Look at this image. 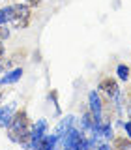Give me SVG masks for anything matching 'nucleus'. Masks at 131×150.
I'll return each instance as SVG.
<instances>
[{
	"mask_svg": "<svg viewBox=\"0 0 131 150\" xmlns=\"http://www.w3.org/2000/svg\"><path fill=\"white\" fill-rule=\"evenodd\" d=\"M21 77H23V69L15 68V69H11V71H6L2 77H0V84H13V83H17Z\"/></svg>",
	"mask_w": 131,
	"mask_h": 150,
	"instance_id": "obj_8",
	"label": "nucleus"
},
{
	"mask_svg": "<svg viewBox=\"0 0 131 150\" xmlns=\"http://www.w3.org/2000/svg\"><path fill=\"white\" fill-rule=\"evenodd\" d=\"M88 103H90V112L94 116V122H101L103 120V103L96 90H92L88 94Z\"/></svg>",
	"mask_w": 131,
	"mask_h": 150,
	"instance_id": "obj_4",
	"label": "nucleus"
},
{
	"mask_svg": "<svg viewBox=\"0 0 131 150\" xmlns=\"http://www.w3.org/2000/svg\"><path fill=\"white\" fill-rule=\"evenodd\" d=\"M99 90L105 94L111 101H114V105H120V88H118V84H116L114 79H111V77L101 79Z\"/></svg>",
	"mask_w": 131,
	"mask_h": 150,
	"instance_id": "obj_2",
	"label": "nucleus"
},
{
	"mask_svg": "<svg viewBox=\"0 0 131 150\" xmlns=\"http://www.w3.org/2000/svg\"><path fill=\"white\" fill-rule=\"evenodd\" d=\"M2 54H4V47H2V43H0V60H2Z\"/></svg>",
	"mask_w": 131,
	"mask_h": 150,
	"instance_id": "obj_13",
	"label": "nucleus"
},
{
	"mask_svg": "<svg viewBox=\"0 0 131 150\" xmlns=\"http://www.w3.org/2000/svg\"><path fill=\"white\" fill-rule=\"evenodd\" d=\"M47 133V120L45 118H41V120H37L34 126H32V131H30V141H28V146L30 148H34V144L39 141L43 135Z\"/></svg>",
	"mask_w": 131,
	"mask_h": 150,
	"instance_id": "obj_5",
	"label": "nucleus"
},
{
	"mask_svg": "<svg viewBox=\"0 0 131 150\" xmlns=\"http://www.w3.org/2000/svg\"><path fill=\"white\" fill-rule=\"evenodd\" d=\"M6 25H0V41H4V40H8L9 38V30L8 28H4Z\"/></svg>",
	"mask_w": 131,
	"mask_h": 150,
	"instance_id": "obj_11",
	"label": "nucleus"
},
{
	"mask_svg": "<svg viewBox=\"0 0 131 150\" xmlns=\"http://www.w3.org/2000/svg\"><path fill=\"white\" fill-rule=\"evenodd\" d=\"M13 15H15V6H4L2 9H0V25L11 23Z\"/></svg>",
	"mask_w": 131,
	"mask_h": 150,
	"instance_id": "obj_9",
	"label": "nucleus"
},
{
	"mask_svg": "<svg viewBox=\"0 0 131 150\" xmlns=\"http://www.w3.org/2000/svg\"><path fill=\"white\" fill-rule=\"evenodd\" d=\"M28 4H37V0H26Z\"/></svg>",
	"mask_w": 131,
	"mask_h": 150,
	"instance_id": "obj_14",
	"label": "nucleus"
},
{
	"mask_svg": "<svg viewBox=\"0 0 131 150\" xmlns=\"http://www.w3.org/2000/svg\"><path fill=\"white\" fill-rule=\"evenodd\" d=\"M30 131H32V124H30V118H28L26 111L21 109L13 115V120L11 124L8 126V135L13 143H19V144H26L30 141Z\"/></svg>",
	"mask_w": 131,
	"mask_h": 150,
	"instance_id": "obj_1",
	"label": "nucleus"
},
{
	"mask_svg": "<svg viewBox=\"0 0 131 150\" xmlns=\"http://www.w3.org/2000/svg\"><path fill=\"white\" fill-rule=\"evenodd\" d=\"M0 86H2V84H0ZM0 98H2V88H0Z\"/></svg>",
	"mask_w": 131,
	"mask_h": 150,
	"instance_id": "obj_15",
	"label": "nucleus"
},
{
	"mask_svg": "<svg viewBox=\"0 0 131 150\" xmlns=\"http://www.w3.org/2000/svg\"><path fill=\"white\" fill-rule=\"evenodd\" d=\"M124 131H125V133H127V137L131 139V120H127V122H125V124H124Z\"/></svg>",
	"mask_w": 131,
	"mask_h": 150,
	"instance_id": "obj_12",
	"label": "nucleus"
},
{
	"mask_svg": "<svg viewBox=\"0 0 131 150\" xmlns=\"http://www.w3.org/2000/svg\"><path fill=\"white\" fill-rule=\"evenodd\" d=\"M73 124H75V118H73V116H71V115H68V116H66V118H62V120H60V124H58V126H56V129H54V133H56V135H58V137H60V139H62V137H64V135H66V133H68V131H69V129H71V128H73Z\"/></svg>",
	"mask_w": 131,
	"mask_h": 150,
	"instance_id": "obj_7",
	"label": "nucleus"
},
{
	"mask_svg": "<svg viewBox=\"0 0 131 150\" xmlns=\"http://www.w3.org/2000/svg\"><path fill=\"white\" fill-rule=\"evenodd\" d=\"M15 115V105H4L0 107V128H8Z\"/></svg>",
	"mask_w": 131,
	"mask_h": 150,
	"instance_id": "obj_6",
	"label": "nucleus"
},
{
	"mask_svg": "<svg viewBox=\"0 0 131 150\" xmlns=\"http://www.w3.org/2000/svg\"><path fill=\"white\" fill-rule=\"evenodd\" d=\"M30 17H32V13H30V8L25 6V4H17L15 6V15H13L11 19V23H13V26L15 28H26L28 26V23H30Z\"/></svg>",
	"mask_w": 131,
	"mask_h": 150,
	"instance_id": "obj_3",
	"label": "nucleus"
},
{
	"mask_svg": "<svg viewBox=\"0 0 131 150\" xmlns=\"http://www.w3.org/2000/svg\"><path fill=\"white\" fill-rule=\"evenodd\" d=\"M116 73H118V79H120V81H129V77H131L129 66H125V64H118V68H116Z\"/></svg>",
	"mask_w": 131,
	"mask_h": 150,
	"instance_id": "obj_10",
	"label": "nucleus"
}]
</instances>
